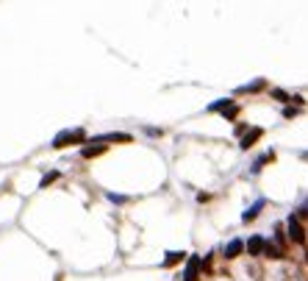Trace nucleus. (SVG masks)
<instances>
[{
    "mask_svg": "<svg viewBox=\"0 0 308 281\" xmlns=\"http://www.w3.org/2000/svg\"><path fill=\"white\" fill-rule=\"evenodd\" d=\"M181 259H183V253L181 251H172V253L164 256V265H175V262H181Z\"/></svg>",
    "mask_w": 308,
    "mask_h": 281,
    "instance_id": "10",
    "label": "nucleus"
},
{
    "mask_svg": "<svg viewBox=\"0 0 308 281\" xmlns=\"http://www.w3.org/2000/svg\"><path fill=\"white\" fill-rule=\"evenodd\" d=\"M72 142H84V131L75 128V131H64L53 139V148H64V145H72Z\"/></svg>",
    "mask_w": 308,
    "mask_h": 281,
    "instance_id": "1",
    "label": "nucleus"
},
{
    "mask_svg": "<svg viewBox=\"0 0 308 281\" xmlns=\"http://www.w3.org/2000/svg\"><path fill=\"white\" fill-rule=\"evenodd\" d=\"M81 153L86 156V159H92V156H98V153H103V145H86Z\"/></svg>",
    "mask_w": 308,
    "mask_h": 281,
    "instance_id": "7",
    "label": "nucleus"
},
{
    "mask_svg": "<svg viewBox=\"0 0 308 281\" xmlns=\"http://www.w3.org/2000/svg\"><path fill=\"white\" fill-rule=\"evenodd\" d=\"M264 253H266V256H272V259H278V256H280V253H283V251H280L278 245L266 242V245H264Z\"/></svg>",
    "mask_w": 308,
    "mask_h": 281,
    "instance_id": "9",
    "label": "nucleus"
},
{
    "mask_svg": "<svg viewBox=\"0 0 308 281\" xmlns=\"http://www.w3.org/2000/svg\"><path fill=\"white\" fill-rule=\"evenodd\" d=\"M275 98H278V100H289V95H286L283 89H275Z\"/></svg>",
    "mask_w": 308,
    "mask_h": 281,
    "instance_id": "13",
    "label": "nucleus"
},
{
    "mask_svg": "<svg viewBox=\"0 0 308 281\" xmlns=\"http://www.w3.org/2000/svg\"><path fill=\"white\" fill-rule=\"evenodd\" d=\"M242 251H244V242H242V239H230V242L225 245V256H228V259L239 256V253H242Z\"/></svg>",
    "mask_w": 308,
    "mask_h": 281,
    "instance_id": "5",
    "label": "nucleus"
},
{
    "mask_svg": "<svg viewBox=\"0 0 308 281\" xmlns=\"http://www.w3.org/2000/svg\"><path fill=\"white\" fill-rule=\"evenodd\" d=\"M261 86H264V81H253V84L242 86V92H256V89H261Z\"/></svg>",
    "mask_w": 308,
    "mask_h": 281,
    "instance_id": "12",
    "label": "nucleus"
},
{
    "mask_svg": "<svg viewBox=\"0 0 308 281\" xmlns=\"http://www.w3.org/2000/svg\"><path fill=\"white\" fill-rule=\"evenodd\" d=\"M59 178V170H50V173H45V178H42V187H47V184H53Z\"/></svg>",
    "mask_w": 308,
    "mask_h": 281,
    "instance_id": "11",
    "label": "nucleus"
},
{
    "mask_svg": "<svg viewBox=\"0 0 308 281\" xmlns=\"http://www.w3.org/2000/svg\"><path fill=\"white\" fill-rule=\"evenodd\" d=\"M261 134H264L261 128H250V131L242 136V142H239V145H242V150H247V148L256 145V139H261Z\"/></svg>",
    "mask_w": 308,
    "mask_h": 281,
    "instance_id": "4",
    "label": "nucleus"
},
{
    "mask_svg": "<svg viewBox=\"0 0 308 281\" xmlns=\"http://www.w3.org/2000/svg\"><path fill=\"white\" fill-rule=\"evenodd\" d=\"M264 239L261 237H250L247 239V253H253V256H258V253H264Z\"/></svg>",
    "mask_w": 308,
    "mask_h": 281,
    "instance_id": "6",
    "label": "nucleus"
},
{
    "mask_svg": "<svg viewBox=\"0 0 308 281\" xmlns=\"http://www.w3.org/2000/svg\"><path fill=\"white\" fill-rule=\"evenodd\" d=\"M197 276H200V256L191 253V259H186V273H183V278H186V281H197Z\"/></svg>",
    "mask_w": 308,
    "mask_h": 281,
    "instance_id": "2",
    "label": "nucleus"
},
{
    "mask_svg": "<svg viewBox=\"0 0 308 281\" xmlns=\"http://www.w3.org/2000/svg\"><path fill=\"white\" fill-rule=\"evenodd\" d=\"M289 237H292V242H303L305 239V231H303L297 217H289Z\"/></svg>",
    "mask_w": 308,
    "mask_h": 281,
    "instance_id": "3",
    "label": "nucleus"
},
{
    "mask_svg": "<svg viewBox=\"0 0 308 281\" xmlns=\"http://www.w3.org/2000/svg\"><path fill=\"white\" fill-rule=\"evenodd\" d=\"M261 206H264V201H258V203H253V206L244 212V220H253V217L258 215V212H261Z\"/></svg>",
    "mask_w": 308,
    "mask_h": 281,
    "instance_id": "8",
    "label": "nucleus"
}]
</instances>
